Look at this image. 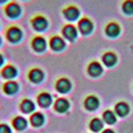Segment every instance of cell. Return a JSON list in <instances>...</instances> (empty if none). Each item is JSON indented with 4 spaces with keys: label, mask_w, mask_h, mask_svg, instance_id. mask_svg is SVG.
I'll use <instances>...</instances> for the list:
<instances>
[{
    "label": "cell",
    "mask_w": 133,
    "mask_h": 133,
    "mask_svg": "<svg viewBox=\"0 0 133 133\" xmlns=\"http://www.w3.org/2000/svg\"><path fill=\"white\" fill-rule=\"evenodd\" d=\"M63 15L66 20H69V21H75L79 19L80 16V9L77 8L76 5H68V7H65L64 11H63Z\"/></svg>",
    "instance_id": "cell-1"
},
{
    "label": "cell",
    "mask_w": 133,
    "mask_h": 133,
    "mask_svg": "<svg viewBox=\"0 0 133 133\" xmlns=\"http://www.w3.org/2000/svg\"><path fill=\"white\" fill-rule=\"evenodd\" d=\"M4 12H5V15H7L8 17H11V19H16V17L20 16V14H21V8H20V5H19L17 3L12 2V3H9V4L5 5Z\"/></svg>",
    "instance_id": "cell-2"
},
{
    "label": "cell",
    "mask_w": 133,
    "mask_h": 133,
    "mask_svg": "<svg viewBox=\"0 0 133 133\" xmlns=\"http://www.w3.org/2000/svg\"><path fill=\"white\" fill-rule=\"evenodd\" d=\"M31 23H32V27L35 28L36 31H44L48 27V20L44 16H41V15H36L31 20Z\"/></svg>",
    "instance_id": "cell-3"
},
{
    "label": "cell",
    "mask_w": 133,
    "mask_h": 133,
    "mask_svg": "<svg viewBox=\"0 0 133 133\" xmlns=\"http://www.w3.org/2000/svg\"><path fill=\"white\" fill-rule=\"evenodd\" d=\"M79 29L83 35H88L93 29V23L88 17H83L81 20H79Z\"/></svg>",
    "instance_id": "cell-4"
},
{
    "label": "cell",
    "mask_w": 133,
    "mask_h": 133,
    "mask_svg": "<svg viewBox=\"0 0 133 133\" xmlns=\"http://www.w3.org/2000/svg\"><path fill=\"white\" fill-rule=\"evenodd\" d=\"M21 36H23V33H21V31L17 28V27H11L7 29V37L9 41L12 43H17L21 40Z\"/></svg>",
    "instance_id": "cell-5"
},
{
    "label": "cell",
    "mask_w": 133,
    "mask_h": 133,
    "mask_svg": "<svg viewBox=\"0 0 133 133\" xmlns=\"http://www.w3.org/2000/svg\"><path fill=\"white\" fill-rule=\"evenodd\" d=\"M63 33H64V36L68 39V40H75L76 36H77V29L76 27H73L72 24H66L64 28H63Z\"/></svg>",
    "instance_id": "cell-6"
},
{
    "label": "cell",
    "mask_w": 133,
    "mask_h": 133,
    "mask_svg": "<svg viewBox=\"0 0 133 133\" xmlns=\"http://www.w3.org/2000/svg\"><path fill=\"white\" fill-rule=\"evenodd\" d=\"M32 47H33V49H35L36 52H43L44 49H45V47H47V43H45V40H44V37L36 36L35 39H33V41H32Z\"/></svg>",
    "instance_id": "cell-7"
},
{
    "label": "cell",
    "mask_w": 133,
    "mask_h": 133,
    "mask_svg": "<svg viewBox=\"0 0 133 133\" xmlns=\"http://www.w3.org/2000/svg\"><path fill=\"white\" fill-rule=\"evenodd\" d=\"M105 33L110 37H116L120 33V25L117 23H109L105 28Z\"/></svg>",
    "instance_id": "cell-8"
},
{
    "label": "cell",
    "mask_w": 133,
    "mask_h": 133,
    "mask_svg": "<svg viewBox=\"0 0 133 133\" xmlns=\"http://www.w3.org/2000/svg\"><path fill=\"white\" fill-rule=\"evenodd\" d=\"M101 72H103L101 65H100L98 63H96V61L91 63L89 66H88V73H89L92 77H97V76H100V75H101Z\"/></svg>",
    "instance_id": "cell-9"
},
{
    "label": "cell",
    "mask_w": 133,
    "mask_h": 133,
    "mask_svg": "<svg viewBox=\"0 0 133 133\" xmlns=\"http://www.w3.org/2000/svg\"><path fill=\"white\" fill-rule=\"evenodd\" d=\"M51 47H52V49H55V51H61V49H64V47H65V43H64V40H63L61 37L55 36V37L51 39Z\"/></svg>",
    "instance_id": "cell-10"
},
{
    "label": "cell",
    "mask_w": 133,
    "mask_h": 133,
    "mask_svg": "<svg viewBox=\"0 0 133 133\" xmlns=\"http://www.w3.org/2000/svg\"><path fill=\"white\" fill-rule=\"evenodd\" d=\"M85 108L88 109V110H95V109H97V107H98V100H97V97H95V96H88L87 98H85Z\"/></svg>",
    "instance_id": "cell-11"
},
{
    "label": "cell",
    "mask_w": 133,
    "mask_h": 133,
    "mask_svg": "<svg viewBox=\"0 0 133 133\" xmlns=\"http://www.w3.org/2000/svg\"><path fill=\"white\" fill-rule=\"evenodd\" d=\"M56 89L61 93H65V92H68L71 89V83L69 80H66V79H60L56 84Z\"/></svg>",
    "instance_id": "cell-12"
},
{
    "label": "cell",
    "mask_w": 133,
    "mask_h": 133,
    "mask_svg": "<svg viewBox=\"0 0 133 133\" xmlns=\"http://www.w3.org/2000/svg\"><path fill=\"white\" fill-rule=\"evenodd\" d=\"M103 60H104V64H105V65L112 66V65H115V64H116L117 57H116V55H115V53L108 52V53H105L104 56H103Z\"/></svg>",
    "instance_id": "cell-13"
},
{
    "label": "cell",
    "mask_w": 133,
    "mask_h": 133,
    "mask_svg": "<svg viewBox=\"0 0 133 133\" xmlns=\"http://www.w3.org/2000/svg\"><path fill=\"white\" fill-rule=\"evenodd\" d=\"M55 108H56L57 112L63 113V112H65V110L69 108V104H68V101H66L65 98H59L56 101V104H55Z\"/></svg>",
    "instance_id": "cell-14"
},
{
    "label": "cell",
    "mask_w": 133,
    "mask_h": 133,
    "mask_svg": "<svg viewBox=\"0 0 133 133\" xmlns=\"http://www.w3.org/2000/svg\"><path fill=\"white\" fill-rule=\"evenodd\" d=\"M37 101H39V104H40L41 107H48V105H51L52 97H51V95H48V93H41V95H39V97H37Z\"/></svg>",
    "instance_id": "cell-15"
},
{
    "label": "cell",
    "mask_w": 133,
    "mask_h": 133,
    "mask_svg": "<svg viewBox=\"0 0 133 133\" xmlns=\"http://www.w3.org/2000/svg\"><path fill=\"white\" fill-rule=\"evenodd\" d=\"M16 75H17V71L12 65H7L5 68L3 69V76L5 77V79H14Z\"/></svg>",
    "instance_id": "cell-16"
},
{
    "label": "cell",
    "mask_w": 133,
    "mask_h": 133,
    "mask_svg": "<svg viewBox=\"0 0 133 133\" xmlns=\"http://www.w3.org/2000/svg\"><path fill=\"white\" fill-rule=\"evenodd\" d=\"M29 79L33 83H40L43 80V72L40 69H32L29 72Z\"/></svg>",
    "instance_id": "cell-17"
},
{
    "label": "cell",
    "mask_w": 133,
    "mask_h": 133,
    "mask_svg": "<svg viewBox=\"0 0 133 133\" xmlns=\"http://www.w3.org/2000/svg\"><path fill=\"white\" fill-rule=\"evenodd\" d=\"M14 127H15V129H17V130H23V129H25L27 128V121L23 118V117H16V118H14Z\"/></svg>",
    "instance_id": "cell-18"
},
{
    "label": "cell",
    "mask_w": 133,
    "mask_h": 133,
    "mask_svg": "<svg viewBox=\"0 0 133 133\" xmlns=\"http://www.w3.org/2000/svg\"><path fill=\"white\" fill-rule=\"evenodd\" d=\"M17 91V84L15 81H8L4 84V92L8 95H14Z\"/></svg>",
    "instance_id": "cell-19"
},
{
    "label": "cell",
    "mask_w": 133,
    "mask_h": 133,
    "mask_svg": "<svg viewBox=\"0 0 133 133\" xmlns=\"http://www.w3.org/2000/svg\"><path fill=\"white\" fill-rule=\"evenodd\" d=\"M128 112H129V107L125 103H120L116 105V113L118 116H127Z\"/></svg>",
    "instance_id": "cell-20"
},
{
    "label": "cell",
    "mask_w": 133,
    "mask_h": 133,
    "mask_svg": "<svg viewBox=\"0 0 133 133\" xmlns=\"http://www.w3.org/2000/svg\"><path fill=\"white\" fill-rule=\"evenodd\" d=\"M31 123H32L33 127H40V125H43V123H44V116H43L41 113H35V115H32Z\"/></svg>",
    "instance_id": "cell-21"
},
{
    "label": "cell",
    "mask_w": 133,
    "mask_h": 133,
    "mask_svg": "<svg viewBox=\"0 0 133 133\" xmlns=\"http://www.w3.org/2000/svg\"><path fill=\"white\" fill-rule=\"evenodd\" d=\"M33 109H35V105L31 100H24L23 103H21V110L25 113H29V112H33Z\"/></svg>",
    "instance_id": "cell-22"
},
{
    "label": "cell",
    "mask_w": 133,
    "mask_h": 133,
    "mask_svg": "<svg viewBox=\"0 0 133 133\" xmlns=\"http://www.w3.org/2000/svg\"><path fill=\"white\" fill-rule=\"evenodd\" d=\"M123 11L127 15H133V0H125L123 3Z\"/></svg>",
    "instance_id": "cell-23"
},
{
    "label": "cell",
    "mask_w": 133,
    "mask_h": 133,
    "mask_svg": "<svg viewBox=\"0 0 133 133\" xmlns=\"http://www.w3.org/2000/svg\"><path fill=\"white\" fill-rule=\"evenodd\" d=\"M104 121L107 124H115L116 123V116L113 115V112H110V110L104 112Z\"/></svg>",
    "instance_id": "cell-24"
},
{
    "label": "cell",
    "mask_w": 133,
    "mask_h": 133,
    "mask_svg": "<svg viewBox=\"0 0 133 133\" xmlns=\"http://www.w3.org/2000/svg\"><path fill=\"white\" fill-rule=\"evenodd\" d=\"M91 129H92L93 132L101 130V129H103V123H101L98 118H93V120L91 121Z\"/></svg>",
    "instance_id": "cell-25"
},
{
    "label": "cell",
    "mask_w": 133,
    "mask_h": 133,
    "mask_svg": "<svg viewBox=\"0 0 133 133\" xmlns=\"http://www.w3.org/2000/svg\"><path fill=\"white\" fill-rule=\"evenodd\" d=\"M0 133H11V129L8 125H0Z\"/></svg>",
    "instance_id": "cell-26"
},
{
    "label": "cell",
    "mask_w": 133,
    "mask_h": 133,
    "mask_svg": "<svg viewBox=\"0 0 133 133\" xmlns=\"http://www.w3.org/2000/svg\"><path fill=\"white\" fill-rule=\"evenodd\" d=\"M103 133H115V132H113V130H110V129H108V130H104Z\"/></svg>",
    "instance_id": "cell-27"
},
{
    "label": "cell",
    "mask_w": 133,
    "mask_h": 133,
    "mask_svg": "<svg viewBox=\"0 0 133 133\" xmlns=\"http://www.w3.org/2000/svg\"><path fill=\"white\" fill-rule=\"evenodd\" d=\"M2 64H3V56L0 55V65H2Z\"/></svg>",
    "instance_id": "cell-28"
},
{
    "label": "cell",
    "mask_w": 133,
    "mask_h": 133,
    "mask_svg": "<svg viewBox=\"0 0 133 133\" xmlns=\"http://www.w3.org/2000/svg\"><path fill=\"white\" fill-rule=\"evenodd\" d=\"M7 2V0H0V3H5Z\"/></svg>",
    "instance_id": "cell-29"
},
{
    "label": "cell",
    "mask_w": 133,
    "mask_h": 133,
    "mask_svg": "<svg viewBox=\"0 0 133 133\" xmlns=\"http://www.w3.org/2000/svg\"><path fill=\"white\" fill-rule=\"evenodd\" d=\"M0 43H2V39H0Z\"/></svg>",
    "instance_id": "cell-30"
}]
</instances>
